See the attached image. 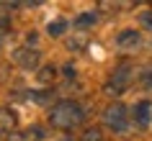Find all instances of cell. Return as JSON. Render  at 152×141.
I'll use <instances>...</instances> for the list:
<instances>
[{"label":"cell","mask_w":152,"mask_h":141,"mask_svg":"<svg viewBox=\"0 0 152 141\" xmlns=\"http://www.w3.org/2000/svg\"><path fill=\"white\" fill-rule=\"evenodd\" d=\"M142 80H144V85H150V87H152V67H150V69H144Z\"/></svg>","instance_id":"5bb4252c"},{"label":"cell","mask_w":152,"mask_h":141,"mask_svg":"<svg viewBox=\"0 0 152 141\" xmlns=\"http://www.w3.org/2000/svg\"><path fill=\"white\" fill-rule=\"evenodd\" d=\"M13 59H16L18 67H23V69H36L39 67V51L36 49H18L16 54H13Z\"/></svg>","instance_id":"277c9868"},{"label":"cell","mask_w":152,"mask_h":141,"mask_svg":"<svg viewBox=\"0 0 152 141\" xmlns=\"http://www.w3.org/2000/svg\"><path fill=\"white\" fill-rule=\"evenodd\" d=\"M142 21H144V26H150V28H152V13H150V10L142 13Z\"/></svg>","instance_id":"9a60e30c"},{"label":"cell","mask_w":152,"mask_h":141,"mask_svg":"<svg viewBox=\"0 0 152 141\" xmlns=\"http://www.w3.org/2000/svg\"><path fill=\"white\" fill-rule=\"evenodd\" d=\"M13 126H16V116H13L8 108H0V136H3V133H10Z\"/></svg>","instance_id":"8992f818"},{"label":"cell","mask_w":152,"mask_h":141,"mask_svg":"<svg viewBox=\"0 0 152 141\" xmlns=\"http://www.w3.org/2000/svg\"><path fill=\"white\" fill-rule=\"evenodd\" d=\"M67 21H64V18H57V21H52V23L47 26V33L49 36H64V31H67Z\"/></svg>","instance_id":"ba28073f"},{"label":"cell","mask_w":152,"mask_h":141,"mask_svg":"<svg viewBox=\"0 0 152 141\" xmlns=\"http://www.w3.org/2000/svg\"><path fill=\"white\" fill-rule=\"evenodd\" d=\"M103 121H106V126H108L111 131H126V126H129L126 108H124L121 103L108 105V108H106V113H103Z\"/></svg>","instance_id":"7a4b0ae2"},{"label":"cell","mask_w":152,"mask_h":141,"mask_svg":"<svg viewBox=\"0 0 152 141\" xmlns=\"http://www.w3.org/2000/svg\"><path fill=\"white\" fill-rule=\"evenodd\" d=\"M10 141H34V136L28 131H16V133H10Z\"/></svg>","instance_id":"8fae6325"},{"label":"cell","mask_w":152,"mask_h":141,"mask_svg":"<svg viewBox=\"0 0 152 141\" xmlns=\"http://www.w3.org/2000/svg\"><path fill=\"white\" fill-rule=\"evenodd\" d=\"M5 41H8V28H3V26H0V49L5 46Z\"/></svg>","instance_id":"4fadbf2b"},{"label":"cell","mask_w":152,"mask_h":141,"mask_svg":"<svg viewBox=\"0 0 152 141\" xmlns=\"http://www.w3.org/2000/svg\"><path fill=\"white\" fill-rule=\"evenodd\" d=\"M96 21H98L96 13H83V16H77V21H75V23L80 26V28H88V26H93Z\"/></svg>","instance_id":"30bf717a"},{"label":"cell","mask_w":152,"mask_h":141,"mask_svg":"<svg viewBox=\"0 0 152 141\" xmlns=\"http://www.w3.org/2000/svg\"><path fill=\"white\" fill-rule=\"evenodd\" d=\"M80 141H103V133H101V128H85Z\"/></svg>","instance_id":"9c48e42d"},{"label":"cell","mask_w":152,"mask_h":141,"mask_svg":"<svg viewBox=\"0 0 152 141\" xmlns=\"http://www.w3.org/2000/svg\"><path fill=\"white\" fill-rule=\"evenodd\" d=\"M142 44V36H139V31H134V28H124V31L116 36V46L124 49V51H132V49H137Z\"/></svg>","instance_id":"5b68a950"},{"label":"cell","mask_w":152,"mask_h":141,"mask_svg":"<svg viewBox=\"0 0 152 141\" xmlns=\"http://www.w3.org/2000/svg\"><path fill=\"white\" fill-rule=\"evenodd\" d=\"M129 80H132V67H129V64H121L119 69L111 74V80H108L106 90H108V93H113V95H119V93H124V90H126Z\"/></svg>","instance_id":"3957f363"},{"label":"cell","mask_w":152,"mask_h":141,"mask_svg":"<svg viewBox=\"0 0 152 141\" xmlns=\"http://www.w3.org/2000/svg\"><path fill=\"white\" fill-rule=\"evenodd\" d=\"M39 77H41V82H49V77H54V69H49V67H47V69L39 72Z\"/></svg>","instance_id":"7c38bea8"},{"label":"cell","mask_w":152,"mask_h":141,"mask_svg":"<svg viewBox=\"0 0 152 141\" xmlns=\"http://www.w3.org/2000/svg\"><path fill=\"white\" fill-rule=\"evenodd\" d=\"M152 121V105L147 100H142L139 105H137V123L139 126H147Z\"/></svg>","instance_id":"52a82bcc"},{"label":"cell","mask_w":152,"mask_h":141,"mask_svg":"<svg viewBox=\"0 0 152 141\" xmlns=\"http://www.w3.org/2000/svg\"><path fill=\"white\" fill-rule=\"evenodd\" d=\"M83 118H85L83 108L77 103H72V100H62L49 110V123L57 126V128H62V131H70L75 126H80Z\"/></svg>","instance_id":"6da1fadb"}]
</instances>
